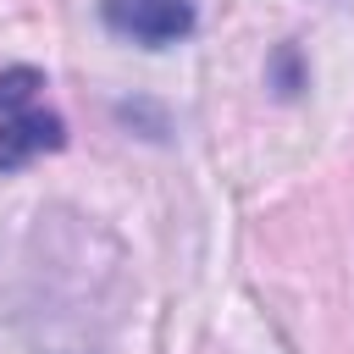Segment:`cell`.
I'll use <instances>...</instances> for the list:
<instances>
[{"label":"cell","instance_id":"obj_2","mask_svg":"<svg viewBox=\"0 0 354 354\" xmlns=\"http://www.w3.org/2000/svg\"><path fill=\"white\" fill-rule=\"evenodd\" d=\"M100 17L116 39H133L144 50H166L194 33L199 11L194 0H100Z\"/></svg>","mask_w":354,"mask_h":354},{"label":"cell","instance_id":"obj_1","mask_svg":"<svg viewBox=\"0 0 354 354\" xmlns=\"http://www.w3.org/2000/svg\"><path fill=\"white\" fill-rule=\"evenodd\" d=\"M66 144V122L44 100V72L0 66V171H17L33 155Z\"/></svg>","mask_w":354,"mask_h":354}]
</instances>
